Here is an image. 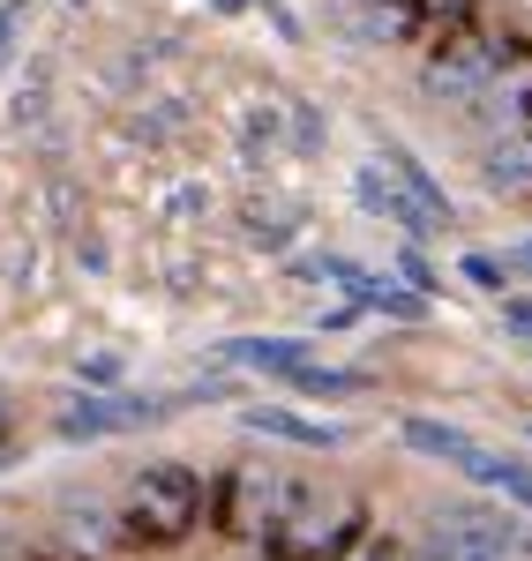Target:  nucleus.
Masks as SVG:
<instances>
[{
	"instance_id": "obj_1",
	"label": "nucleus",
	"mask_w": 532,
	"mask_h": 561,
	"mask_svg": "<svg viewBox=\"0 0 532 561\" xmlns=\"http://www.w3.org/2000/svg\"><path fill=\"white\" fill-rule=\"evenodd\" d=\"M195 531H211V479L180 457H150L143 472H128L121 486V539L128 547H188Z\"/></svg>"
},
{
	"instance_id": "obj_2",
	"label": "nucleus",
	"mask_w": 532,
	"mask_h": 561,
	"mask_svg": "<svg viewBox=\"0 0 532 561\" xmlns=\"http://www.w3.org/2000/svg\"><path fill=\"white\" fill-rule=\"evenodd\" d=\"M502 76H532V38L518 23H465V31H435L428 60H420V90L443 105H473L488 98Z\"/></svg>"
},
{
	"instance_id": "obj_3",
	"label": "nucleus",
	"mask_w": 532,
	"mask_h": 561,
	"mask_svg": "<svg viewBox=\"0 0 532 561\" xmlns=\"http://www.w3.org/2000/svg\"><path fill=\"white\" fill-rule=\"evenodd\" d=\"M293 502H301V479L285 472V465H233V472L211 479V531H218L225 547H256L263 554L270 539H278V524L293 517Z\"/></svg>"
},
{
	"instance_id": "obj_4",
	"label": "nucleus",
	"mask_w": 532,
	"mask_h": 561,
	"mask_svg": "<svg viewBox=\"0 0 532 561\" xmlns=\"http://www.w3.org/2000/svg\"><path fill=\"white\" fill-rule=\"evenodd\" d=\"M367 531H375L367 494H353V486H301V502L278 524L263 561H353Z\"/></svg>"
},
{
	"instance_id": "obj_5",
	"label": "nucleus",
	"mask_w": 532,
	"mask_h": 561,
	"mask_svg": "<svg viewBox=\"0 0 532 561\" xmlns=\"http://www.w3.org/2000/svg\"><path fill=\"white\" fill-rule=\"evenodd\" d=\"M166 412H173L166 397H76V404H60V442H105V434L150 427Z\"/></svg>"
},
{
	"instance_id": "obj_6",
	"label": "nucleus",
	"mask_w": 532,
	"mask_h": 561,
	"mask_svg": "<svg viewBox=\"0 0 532 561\" xmlns=\"http://www.w3.org/2000/svg\"><path fill=\"white\" fill-rule=\"evenodd\" d=\"M353 195H360V210H375V217H390L398 232H412V240H428V232H443L435 217H428V203L405 187L390 165H360V180H353Z\"/></svg>"
},
{
	"instance_id": "obj_7",
	"label": "nucleus",
	"mask_w": 532,
	"mask_h": 561,
	"mask_svg": "<svg viewBox=\"0 0 532 561\" xmlns=\"http://www.w3.org/2000/svg\"><path fill=\"white\" fill-rule=\"evenodd\" d=\"M480 187L502 203H532V128H510L480 150Z\"/></svg>"
},
{
	"instance_id": "obj_8",
	"label": "nucleus",
	"mask_w": 532,
	"mask_h": 561,
	"mask_svg": "<svg viewBox=\"0 0 532 561\" xmlns=\"http://www.w3.org/2000/svg\"><path fill=\"white\" fill-rule=\"evenodd\" d=\"M346 23L367 45H412L428 31V8L420 0H346Z\"/></svg>"
},
{
	"instance_id": "obj_9",
	"label": "nucleus",
	"mask_w": 532,
	"mask_h": 561,
	"mask_svg": "<svg viewBox=\"0 0 532 561\" xmlns=\"http://www.w3.org/2000/svg\"><path fill=\"white\" fill-rule=\"evenodd\" d=\"M398 434H405V449H420V457H435V465H450V472H465V479L488 465V449L465 427H443V420H420L412 412V420H398Z\"/></svg>"
},
{
	"instance_id": "obj_10",
	"label": "nucleus",
	"mask_w": 532,
	"mask_h": 561,
	"mask_svg": "<svg viewBox=\"0 0 532 561\" xmlns=\"http://www.w3.org/2000/svg\"><path fill=\"white\" fill-rule=\"evenodd\" d=\"M218 367H248V375H293V367H308L315 352H308V337H225L218 352H211Z\"/></svg>"
},
{
	"instance_id": "obj_11",
	"label": "nucleus",
	"mask_w": 532,
	"mask_h": 561,
	"mask_svg": "<svg viewBox=\"0 0 532 561\" xmlns=\"http://www.w3.org/2000/svg\"><path fill=\"white\" fill-rule=\"evenodd\" d=\"M240 427L270 434V442H293V449H346V427H330V420H301L293 404H248Z\"/></svg>"
},
{
	"instance_id": "obj_12",
	"label": "nucleus",
	"mask_w": 532,
	"mask_h": 561,
	"mask_svg": "<svg viewBox=\"0 0 532 561\" xmlns=\"http://www.w3.org/2000/svg\"><path fill=\"white\" fill-rule=\"evenodd\" d=\"M60 524H68V547H76L83 561L128 547V539H121V510L105 517V502H68V510H60Z\"/></svg>"
},
{
	"instance_id": "obj_13",
	"label": "nucleus",
	"mask_w": 532,
	"mask_h": 561,
	"mask_svg": "<svg viewBox=\"0 0 532 561\" xmlns=\"http://www.w3.org/2000/svg\"><path fill=\"white\" fill-rule=\"evenodd\" d=\"M353 307H375V314H390V322H420V314H428V293H412L405 277H360Z\"/></svg>"
},
{
	"instance_id": "obj_14",
	"label": "nucleus",
	"mask_w": 532,
	"mask_h": 561,
	"mask_svg": "<svg viewBox=\"0 0 532 561\" xmlns=\"http://www.w3.org/2000/svg\"><path fill=\"white\" fill-rule=\"evenodd\" d=\"M480 486H495L502 502L532 510V465H525V457H502V449H495V465H488V479H480Z\"/></svg>"
},
{
	"instance_id": "obj_15",
	"label": "nucleus",
	"mask_w": 532,
	"mask_h": 561,
	"mask_svg": "<svg viewBox=\"0 0 532 561\" xmlns=\"http://www.w3.org/2000/svg\"><path fill=\"white\" fill-rule=\"evenodd\" d=\"M285 382L301 389V397H353L360 375H346V367H315V359H308V367H293Z\"/></svg>"
},
{
	"instance_id": "obj_16",
	"label": "nucleus",
	"mask_w": 532,
	"mask_h": 561,
	"mask_svg": "<svg viewBox=\"0 0 532 561\" xmlns=\"http://www.w3.org/2000/svg\"><path fill=\"white\" fill-rule=\"evenodd\" d=\"M457 270H465V285H480V293H495V300H510V262H502V255H480V248H473Z\"/></svg>"
},
{
	"instance_id": "obj_17",
	"label": "nucleus",
	"mask_w": 532,
	"mask_h": 561,
	"mask_svg": "<svg viewBox=\"0 0 532 561\" xmlns=\"http://www.w3.org/2000/svg\"><path fill=\"white\" fill-rule=\"evenodd\" d=\"M428 8V31H465V23H480V0H420Z\"/></svg>"
},
{
	"instance_id": "obj_18",
	"label": "nucleus",
	"mask_w": 532,
	"mask_h": 561,
	"mask_svg": "<svg viewBox=\"0 0 532 561\" xmlns=\"http://www.w3.org/2000/svg\"><path fill=\"white\" fill-rule=\"evenodd\" d=\"M23 23H31V8H23V0H0V68H8L15 38H23Z\"/></svg>"
},
{
	"instance_id": "obj_19",
	"label": "nucleus",
	"mask_w": 532,
	"mask_h": 561,
	"mask_svg": "<svg viewBox=\"0 0 532 561\" xmlns=\"http://www.w3.org/2000/svg\"><path fill=\"white\" fill-rule=\"evenodd\" d=\"M353 561H412V554H405V539H398V531H367Z\"/></svg>"
},
{
	"instance_id": "obj_20",
	"label": "nucleus",
	"mask_w": 532,
	"mask_h": 561,
	"mask_svg": "<svg viewBox=\"0 0 532 561\" xmlns=\"http://www.w3.org/2000/svg\"><path fill=\"white\" fill-rule=\"evenodd\" d=\"M398 277L412 285V293H435V270H428V255H420V248H398Z\"/></svg>"
},
{
	"instance_id": "obj_21",
	"label": "nucleus",
	"mask_w": 532,
	"mask_h": 561,
	"mask_svg": "<svg viewBox=\"0 0 532 561\" xmlns=\"http://www.w3.org/2000/svg\"><path fill=\"white\" fill-rule=\"evenodd\" d=\"M502 322H510V330L532 345V300H502Z\"/></svg>"
},
{
	"instance_id": "obj_22",
	"label": "nucleus",
	"mask_w": 532,
	"mask_h": 561,
	"mask_svg": "<svg viewBox=\"0 0 532 561\" xmlns=\"http://www.w3.org/2000/svg\"><path fill=\"white\" fill-rule=\"evenodd\" d=\"M510 270H525V277H532V240H518V248H510Z\"/></svg>"
},
{
	"instance_id": "obj_23",
	"label": "nucleus",
	"mask_w": 532,
	"mask_h": 561,
	"mask_svg": "<svg viewBox=\"0 0 532 561\" xmlns=\"http://www.w3.org/2000/svg\"><path fill=\"white\" fill-rule=\"evenodd\" d=\"M218 8H225V15H240V8H248V0H218Z\"/></svg>"
},
{
	"instance_id": "obj_24",
	"label": "nucleus",
	"mask_w": 532,
	"mask_h": 561,
	"mask_svg": "<svg viewBox=\"0 0 532 561\" xmlns=\"http://www.w3.org/2000/svg\"><path fill=\"white\" fill-rule=\"evenodd\" d=\"M338 8H346V0H338Z\"/></svg>"
}]
</instances>
